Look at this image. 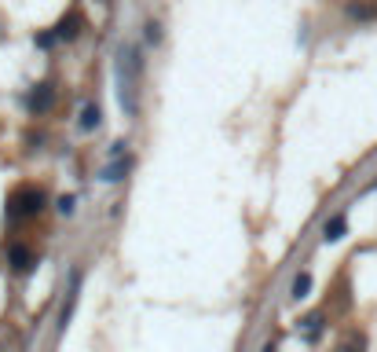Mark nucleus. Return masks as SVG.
Here are the masks:
<instances>
[{"mask_svg":"<svg viewBox=\"0 0 377 352\" xmlns=\"http://www.w3.org/2000/svg\"><path fill=\"white\" fill-rule=\"evenodd\" d=\"M139 78H143V59L136 45H121L117 51V99L128 117L139 114Z\"/></svg>","mask_w":377,"mask_h":352,"instance_id":"obj_1","label":"nucleus"},{"mask_svg":"<svg viewBox=\"0 0 377 352\" xmlns=\"http://www.w3.org/2000/svg\"><path fill=\"white\" fill-rule=\"evenodd\" d=\"M45 209V195H40L37 187H15L12 195H8V217L12 220H23V217H37V213Z\"/></svg>","mask_w":377,"mask_h":352,"instance_id":"obj_2","label":"nucleus"},{"mask_svg":"<svg viewBox=\"0 0 377 352\" xmlns=\"http://www.w3.org/2000/svg\"><path fill=\"white\" fill-rule=\"evenodd\" d=\"M29 110L34 114H45V110H51V103H56V89H51V84H37L34 92H29Z\"/></svg>","mask_w":377,"mask_h":352,"instance_id":"obj_3","label":"nucleus"},{"mask_svg":"<svg viewBox=\"0 0 377 352\" xmlns=\"http://www.w3.org/2000/svg\"><path fill=\"white\" fill-rule=\"evenodd\" d=\"M77 26H81V15H77V12H73L70 19H62V23H59V30H56V37H62V40H73V37H77Z\"/></svg>","mask_w":377,"mask_h":352,"instance_id":"obj_4","label":"nucleus"},{"mask_svg":"<svg viewBox=\"0 0 377 352\" xmlns=\"http://www.w3.org/2000/svg\"><path fill=\"white\" fill-rule=\"evenodd\" d=\"M8 253H12V261H15V268H19V272H26L29 264H34V257H29V250H26V246H12Z\"/></svg>","mask_w":377,"mask_h":352,"instance_id":"obj_5","label":"nucleus"},{"mask_svg":"<svg viewBox=\"0 0 377 352\" xmlns=\"http://www.w3.org/2000/svg\"><path fill=\"white\" fill-rule=\"evenodd\" d=\"M95 125H99V106H92V103H88V106H84V114H81V129H84V132H92Z\"/></svg>","mask_w":377,"mask_h":352,"instance_id":"obj_6","label":"nucleus"},{"mask_svg":"<svg viewBox=\"0 0 377 352\" xmlns=\"http://www.w3.org/2000/svg\"><path fill=\"white\" fill-rule=\"evenodd\" d=\"M344 228H348V224H344V217H333V220H326V239H341V235H344Z\"/></svg>","mask_w":377,"mask_h":352,"instance_id":"obj_7","label":"nucleus"},{"mask_svg":"<svg viewBox=\"0 0 377 352\" xmlns=\"http://www.w3.org/2000/svg\"><path fill=\"white\" fill-rule=\"evenodd\" d=\"M308 290H311V275H297L293 279V297L300 301V297H308Z\"/></svg>","mask_w":377,"mask_h":352,"instance_id":"obj_8","label":"nucleus"},{"mask_svg":"<svg viewBox=\"0 0 377 352\" xmlns=\"http://www.w3.org/2000/svg\"><path fill=\"white\" fill-rule=\"evenodd\" d=\"M158 37H161V34H158V26H154V23H147V40H154V45H158Z\"/></svg>","mask_w":377,"mask_h":352,"instance_id":"obj_9","label":"nucleus"}]
</instances>
